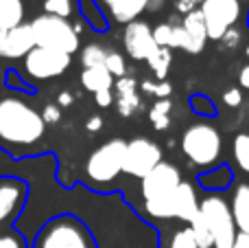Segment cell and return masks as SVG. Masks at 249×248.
Segmentation results:
<instances>
[{"instance_id":"45","label":"cell","mask_w":249,"mask_h":248,"mask_svg":"<svg viewBox=\"0 0 249 248\" xmlns=\"http://www.w3.org/2000/svg\"><path fill=\"white\" fill-rule=\"evenodd\" d=\"M4 35H7V29H2V26H0V42L4 40Z\"/></svg>"},{"instance_id":"22","label":"cell","mask_w":249,"mask_h":248,"mask_svg":"<svg viewBox=\"0 0 249 248\" xmlns=\"http://www.w3.org/2000/svg\"><path fill=\"white\" fill-rule=\"evenodd\" d=\"M171 62H173V48H164V46H158L151 57L146 60L149 68L153 70V75L158 77V82H164L168 75V68H171Z\"/></svg>"},{"instance_id":"31","label":"cell","mask_w":249,"mask_h":248,"mask_svg":"<svg viewBox=\"0 0 249 248\" xmlns=\"http://www.w3.org/2000/svg\"><path fill=\"white\" fill-rule=\"evenodd\" d=\"M168 248H199L197 246V240H195L193 231L190 227L186 228H179L171 235V242H168Z\"/></svg>"},{"instance_id":"7","label":"cell","mask_w":249,"mask_h":248,"mask_svg":"<svg viewBox=\"0 0 249 248\" xmlns=\"http://www.w3.org/2000/svg\"><path fill=\"white\" fill-rule=\"evenodd\" d=\"M124 149H127V141H123V139H112L107 143L99 145L88 156V163H86L88 178L96 185L114 183L123 174Z\"/></svg>"},{"instance_id":"24","label":"cell","mask_w":249,"mask_h":248,"mask_svg":"<svg viewBox=\"0 0 249 248\" xmlns=\"http://www.w3.org/2000/svg\"><path fill=\"white\" fill-rule=\"evenodd\" d=\"M171 99H158L153 103V108H151L149 112V119H151V125H153V130L158 132H164L171 127Z\"/></svg>"},{"instance_id":"43","label":"cell","mask_w":249,"mask_h":248,"mask_svg":"<svg viewBox=\"0 0 249 248\" xmlns=\"http://www.w3.org/2000/svg\"><path fill=\"white\" fill-rule=\"evenodd\" d=\"M238 88H247L249 90V64H245L238 70Z\"/></svg>"},{"instance_id":"12","label":"cell","mask_w":249,"mask_h":248,"mask_svg":"<svg viewBox=\"0 0 249 248\" xmlns=\"http://www.w3.org/2000/svg\"><path fill=\"white\" fill-rule=\"evenodd\" d=\"M29 202V185L16 176H0V227L18 222Z\"/></svg>"},{"instance_id":"38","label":"cell","mask_w":249,"mask_h":248,"mask_svg":"<svg viewBox=\"0 0 249 248\" xmlns=\"http://www.w3.org/2000/svg\"><path fill=\"white\" fill-rule=\"evenodd\" d=\"M94 101L99 108H109L114 105V90H99L94 92Z\"/></svg>"},{"instance_id":"11","label":"cell","mask_w":249,"mask_h":248,"mask_svg":"<svg viewBox=\"0 0 249 248\" xmlns=\"http://www.w3.org/2000/svg\"><path fill=\"white\" fill-rule=\"evenodd\" d=\"M206 44H208L206 20H203L201 11L195 9V11L186 13L179 24H175L171 48H179V51L188 53V55H199L206 48Z\"/></svg>"},{"instance_id":"30","label":"cell","mask_w":249,"mask_h":248,"mask_svg":"<svg viewBox=\"0 0 249 248\" xmlns=\"http://www.w3.org/2000/svg\"><path fill=\"white\" fill-rule=\"evenodd\" d=\"M103 66L109 70V73H112L114 79H121V77H124V73H127V66H124V57L121 55V53H116V51H107Z\"/></svg>"},{"instance_id":"17","label":"cell","mask_w":249,"mask_h":248,"mask_svg":"<svg viewBox=\"0 0 249 248\" xmlns=\"http://www.w3.org/2000/svg\"><path fill=\"white\" fill-rule=\"evenodd\" d=\"M173 209H175V218L186 224L199 213V198L190 183L184 180V183L173 191Z\"/></svg>"},{"instance_id":"32","label":"cell","mask_w":249,"mask_h":248,"mask_svg":"<svg viewBox=\"0 0 249 248\" xmlns=\"http://www.w3.org/2000/svg\"><path fill=\"white\" fill-rule=\"evenodd\" d=\"M0 248H31V242L20 231H2L0 233Z\"/></svg>"},{"instance_id":"46","label":"cell","mask_w":249,"mask_h":248,"mask_svg":"<svg viewBox=\"0 0 249 248\" xmlns=\"http://www.w3.org/2000/svg\"><path fill=\"white\" fill-rule=\"evenodd\" d=\"M245 55H247V60H249V44H247V48H245Z\"/></svg>"},{"instance_id":"29","label":"cell","mask_w":249,"mask_h":248,"mask_svg":"<svg viewBox=\"0 0 249 248\" xmlns=\"http://www.w3.org/2000/svg\"><path fill=\"white\" fill-rule=\"evenodd\" d=\"M116 108H118V114L121 117H131L140 110V95L133 92V95H118L116 97Z\"/></svg>"},{"instance_id":"19","label":"cell","mask_w":249,"mask_h":248,"mask_svg":"<svg viewBox=\"0 0 249 248\" xmlns=\"http://www.w3.org/2000/svg\"><path fill=\"white\" fill-rule=\"evenodd\" d=\"M42 13L46 16H55V18H64V20H79L83 18V9H81V0H39Z\"/></svg>"},{"instance_id":"36","label":"cell","mask_w":249,"mask_h":248,"mask_svg":"<svg viewBox=\"0 0 249 248\" xmlns=\"http://www.w3.org/2000/svg\"><path fill=\"white\" fill-rule=\"evenodd\" d=\"M39 114H42L46 125H55V123H59V119H61V108L57 103H46Z\"/></svg>"},{"instance_id":"39","label":"cell","mask_w":249,"mask_h":248,"mask_svg":"<svg viewBox=\"0 0 249 248\" xmlns=\"http://www.w3.org/2000/svg\"><path fill=\"white\" fill-rule=\"evenodd\" d=\"M201 2L203 0H175V9L186 16V13H190V11H195V9L201 7Z\"/></svg>"},{"instance_id":"1","label":"cell","mask_w":249,"mask_h":248,"mask_svg":"<svg viewBox=\"0 0 249 248\" xmlns=\"http://www.w3.org/2000/svg\"><path fill=\"white\" fill-rule=\"evenodd\" d=\"M46 134L42 114L20 97H0V149L16 158V149L31 147Z\"/></svg>"},{"instance_id":"8","label":"cell","mask_w":249,"mask_h":248,"mask_svg":"<svg viewBox=\"0 0 249 248\" xmlns=\"http://www.w3.org/2000/svg\"><path fill=\"white\" fill-rule=\"evenodd\" d=\"M160 163H162V147H160L155 141L146 139V136H136V139L127 141L124 161H123L124 176L142 180L149 171H153Z\"/></svg>"},{"instance_id":"21","label":"cell","mask_w":249,"mask_h":248,"mask_svg":"<svg viewBox=\"0 0 249 248\" xmlns=\"http://www.w3.org/2000/svg\"><path fill=\"white\" fill-rule=\"evenodd\" d=\"M26 18V0H0V26L16 29L24 24Z\"/></svg>"},{"instance_id":"16","label":"cell","mask_w":249,"mask_h":248,"mask_svg":"<svg viewBox=\"0 0 249 248\" xmlns=\"http://www.w3.org/2000/svg\"><path fill=\"white\" fill-rule=\"evenodd\" d=\"M234 169L228 165V163H221V165L212 167V169H206L197 176V185L208 193H223L228 191L234 185Z\"/></svg>"},{"instance_id":"42","label":"cell","mask_w":249,"mask_h":248,"mask_svg":"<svg viewBox=\"0 0 249 248\" xmlns=\"http://www.w3.org/2000/svg\"><path fill=\"white\" fill-rule=\"evenodd\" d=\"M101 127H103V119H101L99 114H94V117H90L86 121V130L88 132H99Z\"/></svg>"},{"instance_id":"37","label":"cell","mask_w":249,"mask_h":248,"mask_svg":"<svg viewBox=\"0 0 249 248\" xmlns=\"http://www.w3.org/2000/svg\"><path fill=\"white\" fill-rule=\"evenodd\" d=\"M223 103L230 105V108H238L243 103V90L241 88H228L223 92Z\"/></svg>"},{"instance_id":"47","label":"cell","mask_w":249,"mask_h":248,"mask_svg":"<svg viewBox=\"0 0 249 248\" xmlns=\"http://www.w3.org/2000/svg\"><path fill=\"white\" fill-rule=\"evenodd\" d=\"M247 29H249V11H247Z\"/></svg>"},{"instance_id":"14","label":"cell","mask_w":249,"mask_h":248,"mask_svg":"<svg viewBox=\"0 0 249 248\" xmlns=\"http://www.w3.org/2000/svg\"><path fill=\"white\" fill-rule=\"evenodd\" d=\"M123 44L124 53L136 62H146L151 57V53L158 48V44L153 40V26L146 20H136L124 26Z\"/></svg>"},{"instance_id":"40","label":"cell","mask_w":249,"mask_h":248,"mask_svg":"<svg viewBox=\"0 0 249 248\" xmlns=\"http://www.w3.org/2000/svg\"><path fill=\"white\" fill-rule=\"evenodd\" d=\"M221 44H223L225 48H234V46H238V42H241V31H236V29H230L228 33L223 35V38L219 40Z\"/></svg>"},{"instance_id":"27","label":"cell","mask_w":249,"mask_h":248,"mask_svg":"<svg viewBox=\"0 0 249 248\" xmlns=\"http://www.w3.org/2000/svg\"><path fill=\"white\" fill-rule=\"evenodd\" d=\"M105 55H107V48L101 46V44H88L81 51V64L83 68H92V66H103L105 64Z\"/></svg>"},{"instance_id":"41","label":"cell","mask_w":249,"mask_h":248,"mask_svg":"<svg viewBox=\"0 0 249 248\" xmlns=\"http://www.w3.org/2000/svg\"><path fill=\"white\" fill-rule=\"evenodd\" d=\"M72 101H74V97L70 90H61L59 95H57V105H59V108H70Z\"/></svg>"},{"instance_id":"28","label":"cell","mask_w":249,"mask_h":248,"mask_svg":"<svg viewBox=\"0 0 249 248\" xmlns=\"http://www.w3.org/2000/svg\"><path fill=\"white\" fill-rule=\"evenodd\" d=\"M4 86H7L9 90L26 92V95H35V92H37V88H35L33 83L26 82V79L22 77L20 73H18V68H9V70H7V77H4Z\"/></svg>"},{"instance_id":"6","label":"cell","mask_w":249,"mask_h":248,"mask_svg":"<svg viewBox=\"0 0 249 248\" xmlns=\"http://www.w3.org/2000/svg\"><path fill=\"white\" fill-rule=\"evenodd\" d=\"M70 64H72V55H68V53L35 46L29 55L22 57V70H18V73L35 86L37 82L61 77L70 68Z\"/></svg>"},{"instance_id":"13","label":"cell","mask_w":249,"mask_h":248,"mask_svg":"<svg viewBox=\"0 0 249 248\" xmlns=\"http://www.w3.org/2000/svg\"><path fill=\"white\" fill-rule=\"evenodd\" d=\"M140 193L144 198V202L151 200H162V198H168L177 187H179L184 180H181V171L177 165L168 161H162L153 171L144 176L140 180Z\"/></svg>"},{"instance_id":"3","label":"cell","mask_w":249,"mask_h":248,"mask_svg":"<svg viewBox=\"0 0 249 248\" xmlns=\"http://www.w3.org/2000/svg\"><path fill=\"white\" fill-rule=\"evenodd\" d=\"M179 147L193 167L206 169V167L221 165L223 139L212 123H193L190 127H186V132L181 134Z\"/></svg>"},{"instance_id":"5","label":"cell","mask_w":249,"mask_h":248,"mask_svg":"<svg viewBox=\"0 0 249 248\" xmlns=\"http://www.w3.org/2000/svg\"><path fill=\"white\" fill-rule=\"evenodd\" d=\"M199 215L208 224L214 240V248H232L238 231L234 224L230 202L221 193H208L203 200H199Z\"/></svg>"},{"instance_id":"15","label":"cell","mask_w":249,"mask_h":248,"mask_svg":"<svg viewBox=\"0 0 249 248\" xmlns=\"http://www.w3.org/2000/svg\"><path fill=\"white\" fill-rule=\"evenodd\" d=\"M35 48V35L31 29V22L9 29L4 40L0 42V57L2 60H22Z\"/></svg>"},{"instance_id":"33","label":"cell","mask_w":249,"mask_h":248,"mask_svg":"<svg viewBox=\"0 0 249 248\" xmlns=\"http://www.w3.org/2000/svg\"><path fill=\"white\" fill-rule=\"evenodd\" d=\"M173 31H175V24L171 22H162V24L153 26V40L158 46L171 48L173 46Z\"/></svg>"},{"instance_id":"23","label":"cell","mask_w":249,"mask_h":248,"mask_svg":"<svg viewBox=\"0 0 249 248\" xmlns=\"http://www.w3.org/2000/svg\"><path fill=\"white\" fill-rule=\"evenodd\" d=\"M232 158L236 167L249 176V132H238L232 141Z\"/></svg>"},{"instance_id":"18","label":"cell","mask_w":249,"mask_h":248,"mask_svg":"<svg viewBox=\"0 0 249 248\" xmlns=\"http://www.w3.org/2000/svg\"><path fill=\"white\" fill-rule=\"evenodd\" d=\"M230 211H232L234 224H236L238 233L249 235V183H236L232 191V200H230Z\"/></svg>"},{"instance_id":"35","label":"cell","mask_w":249,"mask_h":248,"mask_svg":"<svg viewBox=\"0 0 249 248\" xmlns=\"http://www.w3.org/2000/svg\"><path fill=\"white\" fill-rule=\"evenodd\" d=\"M114 88H116V97L118 95H133V92H138V82L133 77H121L114 82Z\"/></svg>"},{"instance_id":"4","label":"cell","mask_w":249,"mask_h":248,"mask_svg":"<svg viewBox=\"0 0 249 248\" xmlns=\"http://www.w3.org/2000/svg\"><path fill=\"white\" fill-rule=\"evenodd\" d=\"M31 29L35 35V46L68 53V55L77 53L81 46V31L74 26V22L64 18L39 13L31 20Z\"/></svg>"},{"instance_id":"44","label":"cell","mask_w":249,"mask_h":248,"mask_svg":"<svg viewBox=\"0 0 249 248\" xmlns=\"http://www.w3.org/2000/svg\"><path fill=\"white\" fill-rule=\"evenodd\" d=\"M232 248H249V235H245V233H238Z\"/></svg>"},{"instance_id":"10","label":"cell","mask_w":249,"mask_h":248,"mask_svg":"<svg viewBox=\"0 0 249 248\" xmlns=\"http://www.w3.org/2000/svg\"><path fill=\"white\" fill-rule=\"evenodd\" d=\"M96 11L103 16V20L114 24H131L140 20L142 13L158 11L164 7V0H92Z\"/></svg>"},{"instance_id":"9","label":"cell","mask_w":249,"mask_h":248,"mask_svg":"<svg viewBox=\"0 0 249 248\" xmlns=\"http://www.w3.org/2000/svg\"><path fill=\"white\" fill-rule=\"evenodd\" d=\"M199 11H201L203 20H206L208 40L219 42L241 20L243 4L241 0H203Z\"/></svg>"},{"instance_id":"34","label":"cell","mask_w":249,"mask_h":248,"mask_svg":"<svg viewBox=\"0 0 249 248\" xmlns=\"http://www.w3.org/2000/svg\"><path fill=\"white\" fill-rule=\"evenodd\" d=\"M142 92H146V95H153V97H158V99H168L171 97V92H173V88H171V83L168 82H142Z\"/></svg>"},{"instance_id":"2","label":"cell","mask_w":249,"mask_h":248,"mask_svg":"<svg viewBox=\"0 0 249 248\" xmlns=\"http://www.w3.org/2000/svg\"><path fill=\"white\" fill-rule=\"evenodd\" d=\"M31 248H99L90 228L70 213L51 215L31 240Z\"/></svg>"},{"instance_id":"26","label":"cell","mask_w":249,"mask_h":248,"mask_svg":"<svg viewBox=\"0 0 249 248\" xmlns=\"http://www.w3.org/2000/svg\"><path fill=\"white\" fill-rule=\"evenodd\" d=\"M188 227H190V231H193V235H195V240H197L199 248H214L212 233H210V228H208V224L203 222L201 215H199V213L195 215V218L188 222Z\"/></svg>"},{"instance_id":"20","label":"cell","mask_w":249,"mask_h":248,"mask_svg":"<svg viewBox=\"0 0 249 248\" xmlns=\"http://www.w3.org/2000/svg\"><path fill=\"white\" fill-rule=\"evenodd\" d=\"M81 86L88 92H99V90H114V77L105 66H92V68L81 70Z\"/></svg>"},{"instance_id":"25","label":"cell","mask_w":249,"mask_h":248,"mask_svg":"<svg viewBox=\"0 0 249 248\" xmlns=\"http://www.w3.org/2000/svg\"><path fill=\"white\" fill-rule=\"evenodd\" d=\"M188 105H190V110H193L197 117H203V119H214L216 114H219L214 101H212L208 95H199V92L197 95H190Z\"/></svg>"}]
</instances>
